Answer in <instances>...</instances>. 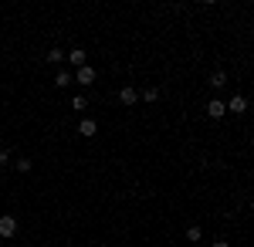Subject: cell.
Returning a JSON list of instances; mask_svg holds the SVG:
<instances>
[{"mask_svg":"<svg viewBox=\"0 0 254 247\" xmlns=\"http://www.w3.org/2000/svg\"><path fill=\"white\" fill-rule=\"evenodd\" d=\"M17 234V217H10V213H0V237L3 241H10Z\"/></svg>","mask_w":254,"mask_h":247,"instance_id":"obj_1","label":"cell"},{"mask_svg":"<svg viewBox=\"0 0 254 247\" xmlns=\"http://www.w3.org/2000/svg\"><path fill=\"white\" fill-rule=\"evenodd\" d=\"M95 78H98V71L92 68V64H85V68H78V71H75V81H78L81 88H88V85H95Z\"/></svg>","mask_w":254,"mask_h":247,"instance_id":"obj_2","label":"cell"},{"mask_svg":"<svg viewBox=\"0 0 254 247\" xmlns=\"http://www.w3.org/2000/svg\"><path fill=\"white\" fill-rule=\"evenodd\" d=\"M207 115L220 122V119L227 115V102H220V98H210V102H207Z\"/></svg>","mask_w":254,"mask_h":247,"instance_id":"obj_3","label":"cell"},{"mask_svg":"<svg viewBox=\"0 0 254 247\" xmlns=\"http://www.w3.org/2000/svg\"><path fill=\"white\" fill-rule=\"evenodd\" d=\"M119 102H122L126 109H132V105L139 102V92H136V88H129V85H126V88H119Z\"/></svg>","mask_w":254,"mask_h":247,"instance_id":"obj_4","label":"cell"},{"mask_svg":"<svg viewBox=\"0 0 254 247\" xmlns=\"http://www.w3.org/2000/svg\"><path fill=\"white\" fill-rule=\"evenodd\" d=\"M227 112H231V115H244V112H248V98H244V95H234L231 102H227Z\"/></svg>","mask_w":254,"mask_h":247,"instance_id":"obj_5","label":"cell"},{"mask_svg":"<svg viewBox=\"0 0 254 247\" xmlns=\"http://www.w3.org/2000/svg\"><path fill=\"white\" fill-rule=\"evenodd\" d=\"M78 135H81V139H92V135H98V122H95V119H81Z\"/></svg>","mask_w":254,"mask_h":247,"instance_id":"obj_6","label":"cell"},{"mask_svg":"<svg viewBox=\"0 0 254 247\" xmlns=\"http://www.w3.org/2000/svg\"><path fill=\"white\" fill-rule=\"evenodd\" d=\"M207 81H210V88L224 92V88H227V71H220V68H217V71H210V78H207Z\"/></svg>","mask_w":254,"mask_h":247,"instance_id":"obj_7","label":"cell"},{"mask_svg":"<svg viewBox=\"0 0 254 247\" xmlns=\"http://www.w3.org/2000/svg\"><path fill=\"white\" fill-rule=\"evenodd\" d=\"M85 48H71V51H68V61H71V64H75V71H78V68H85Z\"/></svg>","mask_w":254,"mask_h":247,"instance_id":"obj_8","label":"cell"},{"mask_svg":"<svg viewBox=\"0 0 254 247\" xmlns=\"http://www.w3.org/2000/svg\"><path fill=\"white\" fill-rule=\"evenodd\" d=\"M71 81H75V71H55V85L58 88H68Z\"/></svg>","mask_w":254,"mask_h":247,"instance_id":"obj_9","label":"cell"},{"mask_svg":"<svg viewBox=\"0 0 254 247\" xmlns=\"http://www.w3.org/2000/svg\"><path fill=\"white\" fill-rule=\"evenodd\" d=\"M61 61H68V55H64L61 48H51V51H48V64H55V68H58Z\"/></svg>","mask_w":254,"mask_h":247,"instance_id":"obj_10","label":"cell"},{"mask_svg":"<svg viewBox=\"0 0 254 247\" xmlns=\"http://www.w3.org/2000/svg\"><path fill=\"white\" fill-rule=\"evenodd\" d=\"M31 166H34L31 156H17V159H14V170H17V173H31Z\"/></svg>","mask_w":254,"mask_h":247,"instance_id":"obj_11","label":"cell"},{"mask_svg":"<svg viewBox=\"0 0 254 247\" xmlns=\"http://www.w3.org/2000/svg\"><path fill=\"white\" fill-rule=\"evenodd\" d=\"M139 102H159V88H146V92H139Z\"/></svg>","mask_w":254,"mask_h":247,"instance_id":"obj_12","label":"cell"},{"mask_svg":"<svg viewBox=\"0 0 254 247\" xmlns=\"http://www.w3.org/2000/svg\"><path fill=\"white\" fill-rule=\"evenodd\" d=\"M200 237H203V230L196 227V224H193V227H187V241H190V244H200Z\"/></svg>","mask_w":254,"mask_h":247,"instance_id":"obj_13","label":"cell"},{"mask_svg":"<svg viewBox=\"0 0 254 247\" xmlns=\"http://www.w3.org/2000/svg\"><path fill=\"white\" fill-rule=\"evenodd\" d=\"M71 109H75V112H85V109H88V98H85V95L71 98Z\"/></svg>","mask_w":254,"mask_h":247,"instance_id":"obj_14","label":"cell"},{"mask_svg":"<svg viewBox=\"0 0 254 247\" xmlns=\"http://www.w3.org/2000/svg\"><path fill=\"white\" fill-rule=\"evenodd\" d=\"M3 163H10V149H0V166Z\"/></svg>","mask_w":254,"mask_h":247,"instance_id":"obj_15","label":"cell"},{"mask_svg":"<svg viewBox=\"0 0 254 247\" xmlns=\"http://www.w3.org/2000/svg\"><path fill=\"white\" fill-rule=\"evenodd\" d=\"M210 247H231V244H227V241H214Z\"/></svg>","mask_w":254,"mask_h":247,"instance_id":"obj_16","label":"cell"}]
</instances>
